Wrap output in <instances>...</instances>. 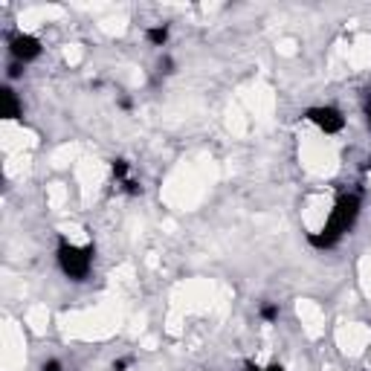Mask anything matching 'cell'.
Listing matches in <instances>:
<instances>
[{
	"label": "cell",
	"mask_w": 371,
	"mask_h": 371,
	"mask_svg": "<svg viewBox=\"0 0 371 371\" xmlns=\"http://www.w3.org/2000/svg\"><path fill=\"white\" fill-rule=\"evenodd\" d=\"M360 206H362V203H360L357 195H342V198L337 200V206L331 209V215H328V220H325V226H322L319 232H310V235H308V244L316 247V250H331V247H337L340 238L357 223Z\"/></svg>",
	"instance_id": "1"
},
{
	"label": "cell",
	"mask_w": 371,
	"mask_h": 371,
	"mask_svg": "<svg viewBox=\"0 0 371 371\" xmlns=\"http://www.w3.org/2000/svg\"><path fill=\"white\" fill-rule=\"evenodd\" d=\"M59 267L67 278H73V282H84V278L90 275V267H93V247H76L70 244L67 238L59 241Z\"/></svg>",
	"instance_id": "2"
},
{
	"label": "cell",
	"mask_w": 371,
	"mask_h": 371,
	"mask_svg": "<svg viewBox=\"0 0 371 371\" xmlns=\"http://www.w3.org/2000/svg\"><path fill=\"white\" fill-rule=\"evenodd\" d=\"M305 119L313 122L319 131L325 133H340L345 128V116L340 108H331V105H319V108H310L305 111Z\"/></svg>",
	"instance_id": "3"
},
{
	"label": "cell",
	"mask_w": 371,
	"mask_h": 371,
	"mask_svg": "<svg viewBox=\"0 0 371 371\" xmlns=\"http://www.w3.org/2000/svg\"><path fill=\"white\" fill-rule=\"evenodd\" d=\"M9 53L15 56V61L26 64V61H35L41 56V41L35 35H26V32H15L9 35Z\"/></svg>",
	"instance_id": "4"
},
{
	"label": "cell",
	"mask_w": 371,
	"mask_h": 371,
	"mask_svg": "<svg viewBox=\"0 0 371 371\" xmlns=\"http://www.w3.org/2000/svg\"><path fill=\"white\" fill-rule=\"evenodd\" d=\"M0 116H4V119H18L21 116V102H18L12 87L0 90Z\"/></svg>",
	"instance_id": "5"
},
{
	"label": "cell",
	"mask_w": 371,
	"mask_h": 371,
	"mask_svg": "<svg viewBox=\"0 0 371 371\" xmlns=\"http://www.w3.org/2000/svg\"><path fill=\"white\" fill-rule=\"evenodd\" d=\"M146 38H148L154 46H166V41H168V26H151V29L146 32Z\"/></svg>",
	"instance_id": "6"
},
{
	"label": "cell",
	"mask_w": 371,
	"mask_h": 371,
	"mask_svg": "<svg viewBox=\"0 0 371 371\" xmlns=\"http://www.w3.org/2000/svg\"><path fill=\"white\" fill-rule=\"evenodd\" d=\"M128 168H131V163H128V160H113V163H111V171H113V177H116L119 183H125V180H128Z\"/></svg>",
	"instance_id": "7"
},
{
	"label": "cell",
	"mask_w": 371,
	"mask_h": 371,
	"mask_svg": "<svg viewBox=\"0 0 371 371\" xmlns=\"http://www.w3.org/2000/svg\"><path fill=\"white\" fill-rule=\"evenodd\" d=\"M261 319L264 322H275L278 319V305H264L261 308Z\"/></svg>",
	"instance_id": "8"
},
{
	"label": "cell",
	"mask_w": 371,
	"mask_h": 371,
	"mask_svg": "<svg viewBox=\"0 0 371 371\" xmlns=\"http://www.w3.org/2000/svg\"><path fill=\"white\" fill-rule=\"evenodd\" d=\"M244 371H285V368H282V365H267V368H258L255 362H247V365H244Z\"/></svg>",
	"instance_id": "9"
},
{
	"label": "cell",
	"mask_w": 371,
	"mask_h": 371,
	"mask_svg": "<svg viewBox=\"0 0 371 371\" xmlns=\"http://www.w3.org/2000/svg\"><path fill=\"white\" fill-rule=\"evenodd\" d=\"M41 371H61V362H59V360H46V362L41 365Z\"/></svg>",
	"instance_id": "10"
},
{
	"label": "cell",
	"mask_w": 371,
	"mask_h": 371,
	"mask_svg": "<svg viewBox=\"0 0 371 371\" xmlns=\"http://www.w3.org/2000/svg\"><path fill=\"white\" fill-rule=\"evenodd\" d=\"M160 73H166V76L174 73V61H171V59H163V61H160Z\"/></svg>",
	"instance_id": "11"
},
{
	"label": "cell",
	"mask_w": 371,
	"mask_h": 371,
	"mask_svg": "<svg viewBox=\"0 0 371 371\" xmlns=\"http://www.w3.org/2000/svg\"><path fill=\"white\" fill-rule=\"evenodd\" d=\"M21 70H24V67H21V61H15V64L9 67V78H18V76H21Z\"/></svg>",
	"instance_id": "12"
},
{
	"label": "cell",
	"mask_w": 371,
	"mask_h": 371,
	"mask_svg": "<svg viewBox=\"0 0 371 371\" xmlns=\"http://www.w3.org/2000/svg\"><path fill=\"white\" fill-rule=\"evenodd\" d=\"M125 368H128V360H116L113 362V371H125Z\"/></svg>",
	"instance_id": "13"
},
{
	"label": "cell",
	"mask_w": 371,
	"mask_h": 371,
	"mask_svg": "<svg viewBox=\"0 0 371 371\" xmlns=\"http://www.w3.org/2000/svg\"><path fill=\"white\" fill-rule=\"evenodd\" d=\"M365 122H368V128H371V102H368V108H365Z\"/></svg>",
	"instance_id": "14"
},
{
	"label": "cell",
	"mask_w": 371,
	"mask_h": 371,
	"mask_svg": "<svg viewBox=\"0 0 371 371\" xmlns=\"http://www.w3.org/2000/svg\"><path fill=\"white\" fill-rule=\"evenodd\" d=\"M365 168H371V157H368V163H365Z\"/></svg>",
	"instance_id": "15"
}]
</instances>
